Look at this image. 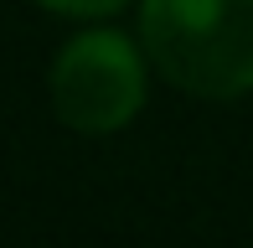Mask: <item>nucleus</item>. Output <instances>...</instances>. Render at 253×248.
<instances>
[{
  "label": "nucleus",
  "instance_id": "obj_2",
  "mask_svg": "<svg viewBox=\"0 0 253 248\" xmlns=\"http://www.w3.org/2000/svg\"><path fill=\"white\" fill-rule=\"evenodd\" d=\"M140 98H145V67H140V52L119 31L78 37L57 57L52 104H57V119L73 129L109 134L140 109Z\"/></svg>",
  "mask_w": 253,
  "mask_h": 248
},
{
  "label": "nucleus",
  "instance_id": "obj_1",
  "mask_svg": "<svg viewBox=\"0 0 253 248\" xmlns=\"http://www.w3.org/2000/svg\"><path fill=\"white\" fill-rule=\"evenodd\" d=\"M145 52L176 88L238 98L253 88V0H145Z\"/></svg>",
  "mask_w": 253,
  "mask_h": 248
},
{
  "label": "nucleus",
  "instance_id": "obj_3",
  "mask_svg": "<svg viewBox=\"0 0 253 248\" xmlns=\"http://www.w3.org/2000/svg\"><path fill=\"white\" fill-rule=\"evenodd\" d=\"M47 10L57 16H109V10H119L124 0H42Z\"/></svg>",
  "mask_w": 253,
  "mask_h": 248
}]
</instances>
